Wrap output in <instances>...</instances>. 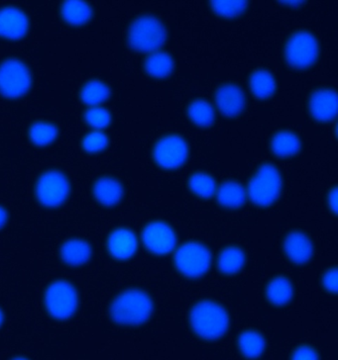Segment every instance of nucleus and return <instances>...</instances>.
Returning <instances> with one entry per match:
<instances>
[{
  "mask_svg": "<svg viewBox=\"0 0 338 360\" xmlns=\"http://www.w3.org/2000/svg\"><path fill=\"white\" fill-rule=\"evenodd\" d=\"M144 67L146 72L151 77L163 79L172 74L174 60L169 53L155 52L146 58Z\"/></svg>",
  "mask_w": 338,
  "mask_h": 360,
  "instance_id": "b1692460",
  "label": "nucleus"
},
{
  "mask_svg": "<svg viewBox=\"0 0 338 360\" xmlns=\"http://www.w3.org/2000/svg\"><path fill=\"white\" fill-rule=\"evenodd\" d=\"M70 184L60 170H48L39 177L36 184V196L43 206L56 208L68 198Z\"/></svg>",
  "mask_w": 338,
  "mask_h": 360,
  "instance_id": "6e6552de",
  "label": "nucleus"
},
{
  "mask_svg": "<svg viewBox=\"0 0 338 360\" xmlns=\"http://www.w3.org/2000/svg\"><path fill=\"white\" fill-rule=\"evenodd\" d=\"M282 187L283 180L278 169L272 165H263L248 184V196L257 206L268 207L279 198Z\"/></svg>",
  "mask_w": 338,
  "mask_h": 360,
  "instance_id": "20e7f679",
  "label": "nucleus"
},
{
  "mask_svg": "<svg viewBox=\"0 0 338 360\" xmlns=\"http://www.w3.org/2000/svg\"><path fill=\"white\" fill-rule=\"evenodd\" d=\"M109 312L111 319L119 325H141L152 315L153 301L145 291L128 289L114 298Z\"/></svg>",
  "mask_w": 338,
  "mask_h": 360,
  "instance_id": "f257e3e1",
  "label": "nucleus"
},
{
  "mask_svg": "<svg viewBox=\"0 0 338 360\" xmlns=\"http://www.w3.org/2000/svg\"><path fill=\"white\" fill-rule=\"evenodd\" d=\"M7 219H8V215H7L6 209L0 206V229L4 227L7 222Z\"/></svg>",
  "mask_w": 338,
  "mask_h": 360,
  "instance_id": "e433bc0d",
  "label": "nucleus"
},
{
  "mask_svg": "<svg viewBox=\"0 0 338 360\" xmlns=\"http://www.w3.org/2000/svg\"><path fill=\"white\" fill-rule=\"evenodd\" d=\"M32 77L27 65L17 58H7L0 64V94L19 98L30 89Z\"/></svg>",
  "mask_w": 338,
  "mask_h": 360,
  "instance_id": "39448f33",
  "label": "nucleus"
},
{
  "mask_svg": "<svg viewBox=\"0 0 338 360\" xmlns=\"http://www.w3.org/2000/svg\"><path fill=\"white\" fill-rule=\"evenodd\" d=\"M310 111L315 120L330 122L337 117V96L332 89H320L311 96Z\"/></svg>",
  "mask_w": 338,
  "mask_h": 360,
  "instance_id": "ddd939ff",
  "label": "nucleus"
},
{
  "mask_svg": "<svg viewBox=\"0 0 338 360\" xmlns=\"http://www.w3.org/2000/svg\"><path fill=\"white\" fill-rule=\"evenodd\" d=\"M92 14L91 6L82 1H67L62 6V16L70 25L87 23Z\"/></svg>",
  "mask_w": 338,
  "mask_h": 360,
  "instance_id": "a878e982",
  "label": "nucleus"
},
{
  "mask_svg": "<svg viewBox=\"0 0 338 360\" xmlns=\"http://www.w3.org/2000/svg\"><path fill=\"white\" fill-rule=\"evenodd\" d=\"M211 7L218 15L233 18L247 8L246 1H211Z\"/></svg>",
  "mask_w": 338,
  "mask_h": 360,
  "instance_id": "7c9ffc66",
  "label": "nucleus"
},
{
  "mask_svg": "<svg viewBox=\"0 0 338 360\" xmlns=\"http://www.w3.org/2000/svg\"><path fill=\"white\" fill-rule=\"evenodd\" d=\"M175 264L183 276L189 278H199L210 269L211 252L206 245L199 243H187L177 250Z\"/></svg>",
  "mask_w": 338,
  "mask_h": 360,
  "instance_id": "0eeeda50",
  "label": "nucleus"
},
{
  "mask_svg": "<svg viewBox=\"0 0 338 360\" xmlns=\"http://www.w3.org/2000/svg\"><path fill=\"white\" fill-rule=\"evenodd\" d=\"M29 137L34 145L45 147L55 142L58 137V129L51 123L37 122L31 126Z\"/></svg>",
  "mask_w": 338,
  "mask_h": 360,
  "instance_id": "c85d7f7f",
  "label": "nucleus"
},
{
  "mask_svg": "<svg viewBox=\"0 0 338 360\" xmlns=\"http://www.w3.org/2000/svg\"><path fill=\"white\" fill-rule=\"evenodd\" d=\"M323 285L330 293L335 294L337 291V270L335 267L327 270L323 276Z\"/></svg>",
  "mask_w": 338,
  "mask_h": 360,
  "instance_id": "72a5a7b5",
  "label": "nucleus"
},
{
  "mask_svg": "<svg viewBox=\"0 0 338 360\" xmlns=\"http://www.w3.org/2000/svg\"><path fill=\"white\" fill-rule=\"evenodd\" d=\"M45 306L48 313L58 320L72 317L79 306L77 289L69 281L53 282L46 290Z\"/></svg>",
  "mask_w": 338,
  "mask_h": 360,
  "instance_id": "423d86ee",
  "label": "nucleus"
},
{
  "mask_svg": "<svg viewBox=\"0 0 338 360\" xmlns=\"http://www.w3.org/2000/svg\"><path fill=\"white\" fill-rule=\"evenodd\" d=\"M188 157V143L179 135H169L160 139L153 148L156 164L164 169H179Z\"/></svg>",
  "mask_w": 338,
  "mask_h": 360,
  "instance_id": "9d476101",
  "label": "nucleus"
},
{
  "mask_svg": "<svg viewBox=\"0 0 338 360\" xmlns=\"http://www.w3.org/2000/svg\"><path fill=\"white\" fill-rule=\"evenodd\" d=\"M271 148L279 158H290L298 154L301 150V141L296 134L289 131H281L275 134L271 141Z\"/></svg>",
  "mask_w": 338,
  "mask_h": 360,
  "instance_id": "6ab92c4d",
  "label": "nucleus"
},
{
  "mask_svg": "<svg viewBox=\"0 0 338 360\" xmlns=\"http://www.w3.org/2000/svg\"><path fill=\"white\" fill-rule=\"evenodd\" d=\"M245 264L244 252L240 248L227 247L220 252L218 257V269L221 274L232 276L242 270Z\"/></svg>",
  "mask_w": 338,
  "mask_h": 360,
  "instance_id": "5701e85b",
  "label": "nucleus"
},
{
  "mask_svg": "<svg viewBox=\"0 0 338 360\" xmlns=\"http://www.w3.org/2000/svg\"><path fill=\"white\" fill-rule=\"evenodd\" d=\"M189 323L194 334L204 340L220 339L230 328V316L223 306L213 301L196 303L189 313Z\"/></svg>",
  "mask_w": 338,
  "mask_h": 360,
  "instance_id": "f03ea898",
  "label": "nucleus"
},
{
  "mask_svg": "<svg viewBox=\"0 0 338 360\" xmlns=\"http://www.w3.org/2000/svg\"><path fill=\"white\" fill-rule=\"evenodd\" d=\"M284 252L296 264H305L313 255V245L310 238L301 232H292L284 238Z\"/></svg>",
  "mask_w": 338,
  "mask_h": 360,
  "instance_id": "2eb2a0df",
  "label": "nucleus"
},
{
  "mask_svg": "<svg viewBox=\"0 0 338 360\" xmlns=\"http://www.w3.org/2000/svg\"><path fill=\"white\" fill-rule=\"evenodd\" d=\"M2 323H4V313L0 310V326L2 325Z\"/></svg>",
  "mask_w": 338,
  "mask_h": 360,
  "instance_id": "4c0bfd02",
  "label": "nucleus"
},
{
  "mask_svg": "<svg viewBox=\"0 0 338 360\" xmlns=\"http://www.w3.org/2000/svg\"><path fill=\"white\" fill-rule=\"evenodd\" d=\"M246 193L242 184L237 181H225L218 191V201L228 209L240 208L244 204Z\"/></svg>",
  "mask_w": 338,
  "mask_h": 360,
  "instance_id": "aec40b11",
  "label": "nucleus"
},
{
  "mask_svg": "<svg viewBox=\"0 0 338 360\" xmlns=\"http://www.w3.org/2000/svg\"><path fill=\"white\" fill-rule=\"evenodd\" d=\"M108 136L101 131H94V132L87 134L82 140V148L86 152L91 153V154L101 152L108 147Z\"/></svg>",
  "mask_w": 338,
  "mask_h": 360,
  "instance_id": "473e14b6",
  "label": "nucleus"
},
{
  "mask_svg": "<svg viewBox=\"0 0 338 360\" xmlns=\"http://www.w3.org/2000/svg\"><path fill=\"white\" fill-rule=\"evenodd\" d=\"M92 257V248L82 238L68 240L61 248V257L65 264L80 266L89 262Z\"/></svg>",
  "mask_w": 338,
  "mask_h": 360,
  "instance_id": "a211bd4d",
  "label": "nucleus"
},
{
  "mask_svg": "<svg viewBox=\"0 0 338 360\" xmlns=\"http://www.w3.org/2000/svg\"><path fill=\"white\" fill-rule=\"evenodd\" d=\"M238 349L243 356L248 359H256L263 354L266 342L263 335L256 330H245L238 338Z\"/></svg>",
  "mask_w": 338,
  "mask_h": 360,
  "instance_id": "412c9836",
  "label": "nucleus"
},
{
  "mask_svg": "<svg viewBox=\"0 0 338 360\" xmlns=\"http://www.w3.org/2000/svg\"><path fill=\"white\" fill-rule=\"evenodd\" d=\"M142 240L146 249L154 255H167L177 244L176 233L171 226L164 222L148 224L142 233Z\"/></svg>",
  "mask_w": 338,
  "mask_h": 360,
  "instance_id": "9b49d317",
  "label": "nucleus"
},
{
  "mask_svg": "<svg viewBox=\"0 0 338 360\" xmlns=\"http://www.w3.org/2000/svg\"><path fill=\"white\" fill-rule=\"evenodd\" d=\"M28 19L15 7L0 9V37L18 40L28 31Z\"/></svg>",
  "mask_w": 338,
  "mask_h": 360,
  "instance_id": "f8f14e48",
  "label": "nucleus"
},
{
  "mask_svg": "<svg viewBox=\"0 0 338 360\" xmlns=\"http://www.w3.org/2000/svg\"><path fill=\"white\" fill-rule=\"evenodd\" d=\"M215 102L221 114L226 117L239 115L245 107V96L235 84H225L216 91Z\"/></svg>",
  "mask_w": 338,
  "mask_h": 360,
  "instance_id": "4468645a",
  "label": "nucleus"
},
{
  "mask_svg": "<svg viewBox=\"0 0 338 360\" xmlns=\"http://www.w3.org/2000/svg\"><path fill=\"white\" fill-rule=\"evenodd\" d=\"M137 237L132 231L126 228L118 229L111 233L108 240L109 254L116 259H128L137 250Z\"/></svg>",
  "mask_w": 338,
  "mask_h": 360,
  "instance_id": "dca6fc26",
  "label": "nucleus"
},
{
  "mask_svg": "<svg viewBox=\"0 0 338 360\" xmlns=\"http://www.w3.org/2000/svg\"><path fill=\"white\" fill-rule=\"evenodd\" d=\"M293 294V284L286 277H276L266 287L267 299L275 306L286 305L292 300Z\"/></svg>",
  "mask_w": 338,
  "mask_h": 360,
  "instance_id": "4be33fe9",
  "label": "nucleus"
},
{
  "mask_svg": "<svg viewBox=\"0 0 338 360\" xmlns=\"http://www.w3.org/2000/svg\"><path fill=\"white\" fill-rule=\"evenodd\" d=\"M166 38L165 26L153 16L139 17L128 30L129 45L137 52H155L164 45Z\"/></svg>",
  "mask_w": 338,
  "mask_h": 360,
  "instance_id": "7ed1b4c3",
  "label": "nucleus"
},
{
  "mask_svg": "<svg viewBox=\"0 0 338 360\" xmlns=\"http://www.w3.org/2000/svg\"><path fill=\"white\" fill-rule=\"evenodd\" d=\"M12 360H28V359H24V357H16V359H14Z\"/></svg>",
  "mask_w": 338,
  "mask_h": 360,
  "instance_id": "58836bf2",
  "label": "nucleus"
},
{
  "mask_svg": "<svg viewBox=\"0 0 338 360\" xmlns=\"http://www.w3.org/2000/svg\"><path fill=\"white\" fill-rule=\"evenodd\" d=\"M189 119L196 125L208 127L215 121V110L208 101H194L189 104L188 109Z\"/></svg>",
  "mask_w": 338,
  "mask_h": 360,
  "instance_id": "cd10ccee",
  "label": "nucleus"
},
{
  "mask_svg": "<svg viewBox=\"0 0 338 360\" xmlns=\"http://www.w3.org/2000/svg\"><path fill=\"white\" fill-rule=\"evenodd\" d=\"M249 86L252 94L258 98H269L276 90V80L267 70H256L250 77Z\"/></svg>",
  "mask_w": 338,
  "mask_h": 360,
  "instance_id": "393cba45",
  "label": "nucleus"
},
{
  "mask_svg": "<svg viewBox=\"0 0 338 360\" xmlns=\"http://www.w3.org/2000/svg\"><path fill=\"white\" fill-rule=\"evenodd\" d=\"M318 56V44L315 36L306 31L294 34L284 48L288 64L296 69H306L315 64Z\"/></svg>",
  "mask_w": 338,
  "mask_h": 360,
  "instance_id": "1a4fd4ad",
  "label": "nucleus"
},
{
  "mask_svg": "<svg viewBox=\"0 0 338 360\" xmlns=\"http://www.w3.org/2000/svg\"><path fill=\"white\" fill-rule=\"evenodd\" d=\"M111 96V89L106 84L99 80H92L87 82L81 91L82 102L87 105L97 107L104 103Z\"/></svg>",
  "mask_w": 338,
  "mask_h": 360,
  "instance_id": "bb28decb",
  "label": "nucleus"
},
{
  "mask_svg": "<svg viewBox=\"0 0 338 360\" xmlns=\"http://www.w3.org/2000/svg\"><path fill=\"white\" fill-rule=\"evenodd\" d=\"M94 194L101 205L114 206L123 199V186L113 177H101L94 184Z\"/></svg>",
  "mask_w": 338,
  "mask_h": 360,
  "instance_id": "f3484780",
  "label": "nucleus"
},
{
  "mask_svg": "<svg viewBox=\"0 0 338 360\" xmlns=\"http://www.w3.org/2000/svg\"><path fill=\"white\" fill-rule=\"evenodd\" d=\"M189 188L201 198H210L215 193V180L210 174L204 172H196L192 175L189 181Z\"/></svg>",
  "mask_w": 338,
  "mask_h": 360,
  "instance_id": "c756f323",
  "label": "nucleus"
},
{
  "mask_svg": "<svg viewBox=\"0 0 338 360\" xmlns=\"http://www.w3.org/2000/svg\"><path fill=\"white\" fill-rule=\"evenodd\" d=\"M84 118L89 126L99 130L108 127L111 122V113L101 107H91L87 109Z\"/></svg>",
  "mask_w": 338,
  "mask_h": 360,
  "instance_id": "2f4dec72",
  "label": "nucleus"
},
{
  "mask_svg": "<svg viewBox=\"0 0 338 360\" xmlns=\"http://www.w3.org/2000/svg\"><path fill=\"white\" fill-rule=\"evenodd\" d=\"M328 206H330V210L332 211L333 214L337 212V187L332 188L330 191V194L327 197Z\"/></svg>",
  "mask_w": 338,
  "mask_h": 360,
  "instance_id": "c9c22d12",
  "label": "nucleus"
},
{
  "mask_svg": "<svg viewBox=\"0 0 338 360\" xmlns=\"http://www.w3.org/2000/svg\"><path fill=\"white\" fill-rule=\"evenodd\" d=\"M291 360H318V355L313 347L301 345L293 352Z\"/></svg>",
  "mask_w": 338,
  "mask_h": 360,
  "instance_id": "f704fd0d",
  "label": "nucleus"
}]
</instances>
